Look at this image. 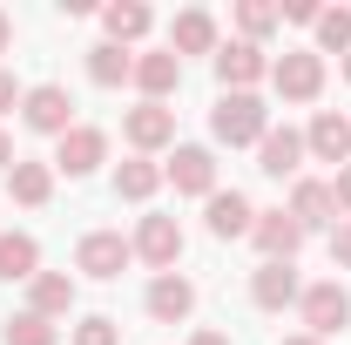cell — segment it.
Masks as SVG:
<instances>
[{"label":"cell","mask_w":351,"mask_h":345,"mask_svg":"<svg viewBox=\"0 0 351 345\" xmlns=\"http://www.w3.org/2000/svg\"><path fill=\"white\" fill-rule=\"evenodd\" d=\"M263 135H270L263 95H217V109H210V142L217 149H257Z\"/></svg>","instance_id":"1"},{"label":"cell","mask_w":351,"mask_h":345,"mask_svg":"<svg viewBox=\"0 0 351 345\" xmlns=\"http://www.w3.org/2000/svg\"><path fill=\"white\" fill-rule=\"evenodd\" d=\"M324 54L317 47H284L277 61H270V88H277V102H291V109H311L317 95H324Z\"/></svg>","instance_id":"2"},{"label":"cell","mask_w":351,"mask_h":345,"mask_svg":"<svg viewBox=\"0 0 351 345\" xmlns=\"http://www.w3.org/2000/svg\"><path fill=\"white\" fill-rule=\"evenodd\" d=\"M298 318H304L311 339H338V332H351V291L345 278H317V285H304V298H298Z\"/></svg>","instance_id":"3"},{"label":"cell","mask_w":351,"mask_h":345,"mask_svg":"<svg viewBox=\"0 0 351 345\" xmlns=\"http://www.w3.org/2000/svg\"><path fill=\"white\" fill-rule=\"evenodd\" d=\"M162 183H169L176 197H217L223 183H217V149L210 142H176L169 149V163H162Z\"/></svg>","instance_id":"4"},{"label":"cell","mask_w":351,"mask_h":345,"mask_svg":"<svg viewBox=\"0 0 351 345\" xmlns=\"http://www.w3.org/2000/svg\"><path fill=\"white\" fill-rule=\"evenodd\" d=\"M21 129L47 135V142H61V135L75 129V95L61 82H34L27 95H21Z\"/></svg>","instance_id":"5"},{"label":"cell","mask_w":351,"mask_h":345,"mask_svg":"<svg viewBox=\"0 0 351 345\" xmlns=\"http://www.w3.org/2000/svg\"><path fill=\"white\" fill-rule=\"evenodd\" d=\"M210 68H217V88H223V95H257V88L270 82V54L250 47V41H237V34L217 47V61H210Z\"/></svg>","instance_id":"6"},{"label":"cell","mask_w":351,"mask_h":345,"mask_svg":"<svg viewBox=\"0 0 351 345\" xmlns=\"http://www.w3.org/2000/svg\"><path fill=\"white\" fill-rule=\"evenodd\" d=\"M54 176H68V183H82V176H95L101 163H108V129H95V122H75V129L54 142Z\"/></svg>","instance_id":"7"},{"label":"cell","mask_w":351,"mask_h":345,"mask_svg":"<svg viewBox=\"0 0 351 345\" xmlns=\"http://www.w3.org/2000/svg\"><path fill=\"white\" fill-rule=\"evenodd\" d=\"M129 264H135V244L122 237V230H88L82 244H75V271H82V278H95V285L122 278Z\"/></svg>","instance_id":"8"},{"label":"cell","mask_w":351,"mask_h":345,"mask_svg":"<svg viewBox=\"0 0 351 345\" xmlns=\"http://www.w3.org/2000/svg\"><path fill=\"white\" fill-rule=\"evenodd\" d=\"M122 135H129L135 156H169L176 149V109L169 102H135L122 115Z\"/></svg>","instance_id":"9"},{"label":"cell","mask_w":351,"mask_h":345,"mask_svg":"<svg viewBox=\"0 0 351 345\" xmlns=\"http://www.w3.org/2000/svg\"><path fill=\"white\" fill-rule=\"evenodd\" d=\"M135 264H149V271H156V278H162V271H176V264H182V223H176V216H142V223H135Z\"/></svg>","instance_id":"10"},{"label":"cell","mask_w":351,"mask_h":345,"mask_svg":"<svg viewBox=\"0 0 351 345\" xmlns=\"http://www.w3.org/2000/svg\"><path fill=\"white\" fill-rule=\"evenodd\" d=\"M250 244H257L263 264H298V251H304V230H298V216L284 210H257V223H250Z\"/></svg>","instance_id":"11"},{"label":"cell","mask_w":351,"mask_h":345,"mask_svg":"<svg viewBox=\"0 0 351 345\" xmlns=\"http://www.w3.org/2000/svg\"><path fill=\"white\" fill-rule=\"evenodd\" d=\"M284 210L298 216V230H324V237H331V230H338V203H331V176H298V183H291V203H284Z\"/></svg>","instance_id":"12"},{"label":"cell","mask_w":351,"mask_h":345,"mask_svg":"<svg viewBox=\"0 0 351 345\" xmlns=\"http://www.w3.org/2000/svg\"><path fill=\"white\" fill-rule=\"evenodd\" d=\"M304 156L311 163H331V170H345L351 163V115H338V109H317L304 122Z\"/></svg>","instance_id":"13"},{"label":"cell","mask_w":351,"mask_h":345,"mask_svg":"<svg viewBox=\"0 0 351 345\" xmlns=\"http://www.w3.org/2000/svg\"><path fill=\"white\" fill-rule=\"evenodd\" d=\"M142 304H149L156 325H189V318H196V285H189L182 271H162V278H149Z\"/></svg>","instance_id":"14"},{"label":"cell","mask_w":351,"mask_h":345,"mask_svg":"<svg viewBox=\"0 0 351 345\" xmlns=\"http://www.w3.org/2000/svg\"><path fill=\"white\" fill-rule=\"evenodd\" d=\"M304 163H311V156H304V129H291V122L277 129V122H270V135L257 142V170L277 176V183H298Z\"/></svg>","instance_id":"15"},{"label":"cell","mask_w":351,"mask_h":345,"mask_svg":"<svg viewBox=\"0 0 351 345\" xmlns=\"http://www.w3.org/2000/svg\"><path fill=\"white\" fill-rule=\"evenodd\" d=\"M162 47H169L176 61H182V54H210V61H217V47H223L217 14H210V7H182V14L169 21V41Z\"/></svg>","instance_id":"16"},{"label":"cell","mask_w":351,"mask_h":345,"mask_svg":"<svg viewBox=\"0 0 351 345\" xmlns=\"http://www.w3.org/2000/svg\"><path fill=\"white\" fill-rule=\"evenodd\" d=\"M298 298H304L298 264H257L250 271V304L257 311H298Z\"/></svg>","instance_id":"17"},{"label":"cell","mask_w":351,"mask_h":345,"mask_svg":"<svg viewBox=\"0 0 351 345\" xmlns=\"http://www.w3.org/2000/svg\"><path fill=\"white\" fill-rule=\"evenodd\" d=\"M149 27H156V7H149V0H108V7H101V41L129 47V54L149 41Z\"/></svg>","instance_id":"18"},{"label":"cell","mask_w":351,"mask_h":345,"mask_svg":"<svg viewBox=\"0 0 351 345\" xmlns=\"http://www.w3.org/2000/svg\"><path fill=\"white\" fill-rule=\"evenodd\" d=\"M203 223H210V237H217V244H237V237H250L257 203H250L243 190H217V197L203 203Z\"/></svg>","instance_id":"19"},{"label":"cell","mask_w":351,"mask_h":345,"mask_svg":"<svg viewBox=\"0 0 351 345\" xmlns=\"http://www.w3.org/2000/svg\"><path fill=\"white\" fill-rule=\"evenodd\" d=\"M176 88H182V61H176L169 47H142L135 54V95L142 102H169Z\"/></svg>","instance_id":"20"},{"label":"cell","mask_w":351,"mask_h":345,"mask_svg":"<svg viewBox=\"0 0 351 345\" xmlns=\"http://www.w3.org/2000/svg\"><path fill=\"white\" fill-rule=\"evenodd\" d=\"M75 298H82V285H75L68 271H34V278H27V311L47 318V325H54V318H68Z\"/></svg>","instance_id":"21"},{"label":"cell","mask_w":351,"mask_h":345,"mask_svg":"<svg viewBox=\"0 0 351 345\" xmlns=\"http://www.w3.org/2000/svg\"><path fill=\"white\" fill-rule=\"evenodd\" d=\"M7 197H14L21 210H47V203H54V163L21 156V163L7 170Z\"/></svg>","instance_id":"22"},{"label":"cell","mask_w":351,"mask_h":345,"mask_svg":"<svg viewBox=\"0 0 351 345\" xmlns=\"http://www.w3.org/2000/svg\"><path fill=\"white\" fill-rule=\"evenodd\" d=\"M41 271V244L27 230H0V285H27Z\"/></svg>","instance_id":"23"},{"label":"cell","mask_w":351,"mask_h":345,"mask_svg":"<svg viewBox=\"0 0 351 345\" xmlns=\"http://www.w3.org/2000/svg\"><path fill=\"white\" fill-rule=\"evenodd\" d=\"M230 27H237V41L263 47L277 27H284V14H277V0H237V7H230Z\"/></svg>","instance_id":"24"},{"label":"cell","mask_w":351,"mask_h":345,"mask_svg":"<svg viewBox=\"0 0 351 345\" xmlns=\"http://www.w3.org/2000/svg\"><path fill=\"white\" fill-rule=\"evenodd\" d=\"M162 190V163L156 156H129V163H115V197L122 203H149Z\"/></svg>","instance_id":"25"},{"label":"cell","mask_w":351,"mask_h":345,"mask_svg":"<svg viewBox=\"0 0 351 345\" xmlns=\"http://www.w3.org/2000/svg\"><path fill=\"white\" fill-rule=\"evenodd\" d=\"M88 82H95V88L135 82V54H129V47H115V41H95V47H88Z\"/></svg>","instance_id":"26"},{"label":"cell","mask_w":351,"mask_h":345,"mask_svg":"<svg viewBox=\"0 0 351 345\" xmlns=\"http://www.w3.org/2000/svg\"><path fill=\"white\" fill-rule=\"evenodd\" d=\"M311 34H317V41H311L317 54H338V61H345V54H351V7H324Z\"/></svg>","instance_id":"27"},{"label":"cell","mask_w":351,"mask_h":345,"mask_svg":"<svg viewBox=\"0 0 351 345\" xmlns=\"http://www.w3.org/2000/svg\"><path fill=\"white\" fill-rule=\"evenodd\" d=\"M0 339L7 345H61V325H47V318H34V311H14V318L0 325Z\"/></svg>","instance_id":"28"},{"label":"cell","mask_w":351,"mask_h":345,"mask_svg":"<svg viewBox=\"0 0 351 345\" xmlns=\"http://www.w3.org/2000/svg\"><path fill=\"white\" fill-rule=\"evenodd\" d=\"M75 345H122V325L108 311H88L82 325H75Z\"/></svg>","instance_id":"29"},{"label":"cell","mask_w":351,"mask_h":345,"mask_svg":"<svg viewBox=\"0 0 351 345\" xmlns=\"http://www.w3.org/2000/svg\"><path fill=\"white\" fill-rule=\"evenodd\" d=\"M277 14H284L291 27H317V14H324V7H317V0H277Z\"/></svg>","instance_id":"30"},{"label":"cell","mask_w":351,"mask_h":345,"mask_svg":"<svg viewBox=\"0 0 351 345\" xmlns=\"http://www.w3.org/2000/svg\"><path fill=\"white\" fill-rule=\"evenodd\" d=\"M331 203H338V223H351V163L331 170Z\"/></svg>","instance_id":"31"},{"label":"cell","mask_w":351,"mask_h":345,"mask_svg":"<svg viewBox=\"0 0 351 345\" xmlns=\"http://www.w3.org/2000/svg\"><path fill=\"white\" fill-rule=\"evenodd\" d=\"M331 264H338V271H351V223H338V230H331Z\"/></svg>","instance_id":"32"},{"label":"cell","mask_w":351,"mask_h":345,"mask_svg":"<svg viewBox=\"0 0 351 345\" xmlns=\"http://www.w3.org/2000/svg\"><path fill=\"white\" fill-rule=\"evenodd\" d=\"M21 95H27V88L14 82V68H0V115H7V109H21Z\"/></svg>","instance_id":"33"},{"label":"cell","mask_w":351,"mask_h":345,"mask_svg":"<svg viewBox=\"0 0 351 345\" xmlns=\"http://www.w3.org/2000/svg\"><path fill=\"white\" fill-rule=\"evenodd\" d=\"M189 345H237L230 332H217V325H203V332H189Z\"/></svg>","instance_id":"34"},{"label":"cell","mask_w":351,"mask_h":345,"mask_svg":"<svg viewBox=\"0 0 351 345\" xmlns=\"http://www.w3.org/2000/svg\"><path fill=\"white\" fill-rule=\"evenodd\" d=\"M14 163H21V156H14V135H7V129H0V176H7V170H14Z\"/></svg>","instance_id":"35"},{"label":"cell","mask_w":351,"mask_h":345,"mask_svg":"<svg viewBox=\"0 0 351 345\" xmlns=\"http://www.w3.org/2000/svg\"><path fill=\"white\" fill-rule=\"evenodd\" d=\"M0 54H14V14L0 7Z\"/></svg>","instance_id":"36"},{"label":"cell","mask_w":351,"mask_h":345,"mask_svg":"<svg viewBox=\"0 0 351 345\" xmlns=\"http://www.w3.org/2000/svg\"><path fill=\"white\" fill-rule=\"evenodd\" d=\"M277 345H324V339H311V332H291V339H277Z\"/></svg>","instance_id":"37"},{"label":"cell","mask_w":351,"mask_h":345,"mask_svg":"<svg viewBox=\"0 0 351 345\" xmlns=\"http://www.w3.org/2000/svg\"><path fill=\"white\" fill-rule=\"evenodd\" d=\"M338 75H345V82H351V54H345V61H338Z\"/></svg>","instance_id":"38"}]
</instances>
